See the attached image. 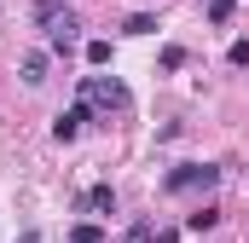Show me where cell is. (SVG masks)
Segmentation results:
<instances>
[{
  "label": "cell",
  "instance_id": "cell-1",
  "mask_svg": "<svg viewBox=\"0 0 249 243\" xmlns=\"http://www.w3.org/2000/svg\"><path fill=\"white\" fill-rule=\"evenodd\" d=\"M35 23L47 29L53 52H70V47H75V35H81V17H75V12H64V6H53V0H35Z\"/></svg>",
  "mask_w": 249,
  "mask_h": 243
},
{
  "label": "cell",
  "instance_id": "cell-2",
  "mask_svg": "<svg viewBox=\"0 0 249 243\" xmlns=\"http://www.w3.org/2000/svg\"><path fill=\"white\" fill-rule=\"evenodd\" d=\"M214 180H220V168H214V162H180V168H174V174H168L162 185L186 197V191H209Z\"/></svg>",
  "mask_w": 249,
  "mask_h": 243
},
{
  "label": "cell",
  "instance_id": "cell-3",
  "mask_svg": "<svg viewBox=\"0 0 249 243\" xmlns=\"http://www.w3.org/2000/svg\"><path fill=\"white\" fill-rule=\"evenodd\" d=\"M81 99H87V104H99V110H127V104H133L122 81H105V75H87V87H81Z\"/></svg>",
  "mask_w": 249,
  "mask_h": 243
},
{
  "label": "cell",
  "instance_id": "cell-4",
  "mask_svg": "<svg viewBox=\"0 0 249 243\" xmlns=\"http://www.w3.org/2000/svg\"><path fill=\"white\" fill-rule=\"evenodd\" d=\"M93 122V104L81 99V104H70V110H58V122H53V139H75L81 127Z\"/></svg>",
  "mask_w": 249,
  "mask_h": 243
},
{
  "label": "cell",
  "instance_id": "cell-5",
  "mask_svg": "<svg viewBox=\"0 0 249 243\" xmlns=\"http://www.w3.org/2000/svg\"><path fill=\"white\" fill-rule=\"evenodd\" d=\"M87 208H99V214H116V191H110V185H93V191H87Z\"/></svg>",
  "mask_w": 249,
  "mask_h": 243
},
{
  "label": "cell",
  "instance_id": "cell-6",
  "mask_svg": "<svg viewBox=\"0 0 249 243\" xmlns=\"http://www.w3.org/2000/svg\"><path fill=\"white\" fill-rule=\"evenodd\" d=\"M23 81H29V87L47 81V52H29V58H23Z\"/></svg>",
  "mask_w": 249,
  "mask_h": 243
},
{
  "label": "cell",
  "instance_id": "cell-7",
  "mask_svg": "<svg viewBox=\"0 0 249 243\" xmlns=\"http://www.w3.org/2000/svg\"><path fill=\"white\" fill-rule=\"evenodd\" d=\"M151 29H157V17H151V12H133V17L122 23V35H151Z\"/></svg>",
  "mask_w": 249,
  "mask_h": 243
},
{
  "label": "cell",
  "instance_id": "cell-8",
  "mask_svg": "<svg viewBox=\"0 0 249 243\" xmlns=\"http://www.w3.org/2000/svg\"><path fill=\"white\" fill-rule=\"evenodd\" d=\"M70 238H75V243H105V226H99V220H81Z\"/></svg>",
  "mask_w": 249,
  "mask_h": 243
},
{
  "label": "cell",
  "instance_id": "cell-9",
  "mask_svg": "<svg viewBox=\"0 0 249 243\" xmlns=\"http://www.w3.org/2000/svg\"><path fill=\"white\" fill-rule=\"evenodd\" d=\"M214 220H220V214H214V208H197V214H186V232H209V226H214Z\"/></svg>",
  "mask_w": 249,
  "mask_h": 243
},
{
  "label": "cell",
  "instance_id": "cell-10",
  "mask_svg": "<svg viewBox=\"0 0 249 243\" xmlns=\"http://www.w3.org/2000/svg\"><path fill=\"white\" fill-rule=\"evenodd\" d=\"M87 64H93V69L110 64V41H87Z\"/></svg>",
  "mask_w": 249,
  "mask_h": 243
},
{
  "label": "cell",
  "instance_id": "cell-11",
  "mask_svg": "<svg viewBox=\"0 0 249 243\" xmlns=\"http://www.w3.org/2000/svg\"><path fill=\"white\" fill-rule=\"evenodd\" d=\"M232 6H238V0H209V23H226V17H232Z\"/></svg>",
  "mask_w": 249,
  "mask_h": 243
},
{
  "label": "cell",
  "instance_id": "cell-12",
  "mask_svg": "<svg viewBox=\"0 0 249 243\" xmlns=\"http://www.w3.org/2000/svg\"><path fill=\"white\" fill-rule=\"evenodd\" d=\"M186 64V47H162V69H180Z\"/></svg>",
  "mask_w": 249,
  "mask_h": 243
},
{
  "label": "cell",
  "instance_id": "cell-13",
  "mask_svg": "<svg viewBox=\"0 0 249 243\" xmlns=\"http://www.w3.org/2000/svg\"><path fill=\"white\" fill-rule=\"evenodd\" d=\"M226 64H238V69H244V64H249V41H232V52H226Z\"/></svg>",
  "mask_w": 249,
  "mask_h": 243
},
{
  "label": "cell",
  "instance_id": "cell-14",
  "mask_svg": "<svg viewBox=\"0 0 249 243\" xmlns=\"http://www.w3.org/2000/svg\"><path fill=\"white\" fill-rule=\"evenodd\" d=\"M127 243H151V226H133V232H127Z\"/></svg>",
  "mask_w": 249,
  "mask_h": 243
},
{
  "label": "cell",
  "instance_id": "cell-15",
  "mask_svg": "<svg viewBox=\"0 0 249 243\" xmlns=\"http://www.w3.org/2000/svg\"><path fill=\"white\" fill-rule=\"evenodd\" d=\"M18 243H41V232H23V238H18Z\"/></svg>",
  "mask_w": 249,
  "mask_h": 243
}]
</instances>
